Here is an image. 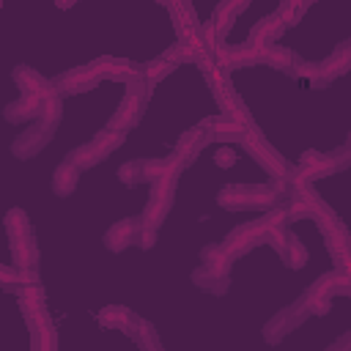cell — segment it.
<instances>
[{
  "label": "cell",
  "instance_id": "6da1fadb",
  "mask_svg": "<svg viewBox=\"0 0 351 351\" xmlns=\"http://www.w3.org/2000/svg\"><path fill=\"white\" fill-rule=\"evenodd\" d=\"M5 233H8V241H11V258H14V266L19 269H36L38 263V250L33 244V228H30V219L22 208H11L5 214Z\"/></svg>",
  "mask_w": 351,
  "mask_h": 351
},
{
  "label": "cell",
  "instance_id": "7a4b0ae2",
  "mask_svg": "<svg viewBox=\"0 0 351 351\" xmlns=\"http://www.w3.org/2000/svg\"><path fill=\"white\" fill-rule=\"evenodd\" d=\"M148 82L145 77L134 80V82H126V93L118 104V110L112 112V118L107 121V129H115V132H129L132 126L140 123L143 118V107H145V99H148Z\"/></svg>",
  "mask_w": 351,
  "mask_h": 351
},
{
  "label": "cell",
  "instance_id": "3957f363",
  "mask_svg": "<svg viewBox=\"0 0 351 351\" xmlns=\"http://www.w3.org/2000/svg\"><path fill=\"white\" fill-rule=\"evenodd\" d=\"M123 134L126 132H115V129H104V132H99L90 143H82V145H77L66 159H71L80 170H85V167H93V165H99L101 159H107L121 143H123Z\"/></svg>",
  "mask_w": 351,
  "mask_h": 351
},
{
  "label": "cell",
  "instance_id": "277c9868",
  "mask_svg": "<svg viewBox=\"0 0 351 351\" xmlns=\"http://www.w3.org/2000/svg\"><path fill=\"white\" fill-rule=\"evenodd\" d=\"M244 148L263 165V170L269 173V176H274V178H291V173H288V165H285V159L258 134V129L252 126L250 132H247V137H244Z\"/></svg>",
  "mask_w": 351,
  "mask_h": 351
},
{
  "label": "cell",
  "instance_id": "5b68a950",
  "mask_svg": "<svg viewBox=\"0 0 351 351\" xmlns=\"http://www.w3.org/2000/svg\"><path fill=\"white\" fill-rule=\"evenodd\" d=\"M52 134H55V123H49V121H44V118H36V123L27 126V129L14 140L11 151H14V156H19V159H30V156H36V154L52 140Z\"/></svg>",
  "mask_w": 351,
  "mask_h": 351
},
{
  "label": "cell",
  "instance_id": "8992f818",
  "mask_svg": "<svg viewBox=\"0 0 351 351\" xmlns=\"http://www.w3.org/2000/svg\"><path fill=\"white\" fill-rule=\"evenodd\" d=\"M310 315V310L304 307V302L299 299V302H293L291 307H285V310H280L266 326H263V337L269 340V343H280L288 332H293L304 318Z\"/></svg>",
  "mask_w": 351,
  "mask_h": 351
},
{
  "label": "cell",
  "instance_id": "52a82bcc",
  "mask_svg": "<svg viewBox=\"0 0 351 351\" xmlns=\"http://www.w3.org/2000/svg\"><path fill=\"white\" fill-rule=\"evenodd\" d=\"M140 236H143V217L121 219V222H115V225L104 233V244H107V250H112V252H123L126 247L140 244Z\"/></svg>",
  "mask_w": 351,
  "mask_h": 351
},
{
  "label": "cell",
  "instance_id": "ba28073f",
  "mask_svg": "<svg viewBox=\"0 0 351 351\" xmlns=\"http://www.w3.org/2000/svg\"><path fill=\"white\" fill-rule=\"evenodd\" d=\"M55 93V90H52ZM49 93H22L16 101H11L5 107V121L8 123H22V121H33V118H41L44 112V101H47Z\"/></svg>",
  "mask_w": 351,
  "mask_h": 351
},
{
  "label": "cell",
  "instance_id": "9c48e42d",
  "mask_svg": "<svg viewBox=\"0 0 351 351\" xmlns=\"http://www.w3.org/2000/svg\"><path fill=\"white\" fill-rule=\"evenodd\" d=\"M208 143H211V132H208L206 123H200V126H195V129H189V132L181 134L178 148H176V156H178L184 165H192L195 156H197Z\"/></svg>",
  "mask_w": 351,
  "mask_h": 351
},
{
  "label": "cell",
  "instance_id": "30bf717a",
  "mask_svg": "<svg viewBox=\"0 0 351 351\" xmlns=\"http://www.w3.org/2000/svg\"><path fill=\"white\" fill-rule=\"evenodd\" d=\"M247 5H250V0H219V5H217V11H214V19H211V30H214V36H217L219 41L225 38V33L230 30L233 19H236Z\"/></svg>",
  "mask_w": 351,
  "mask_h": 351
},
{
  "label": "cell",
  "instance_id": "8fae6325",
  "mask_svg": "<svg viewBox=\"0 0 351 351\" xmlns=\"http://www.w3.org/2000/svg\"><path fill=\"white\" fill-rule=\"evenodd\" d=\"M282 30H285V19L280 16V11H274L271 16L255 22V27H252V33H250V44L258 47V49L266 47V44H274Z\"/></svg>",
  "mask_w": 351,
  "mask_h": 351
},
{
  "label": "cell",
  "instance_id": "7c38bea8",
  "mask_svg": "<svg viewBox=\"0 0 351 351\" xmlns=\"http://www.w3.org/2000/svg\"><path fill=\"white\" fill-rule=\"evenodd\" d=\"M230 261H233V252L225 244H206L200 252V266H206L208 271H214L219 277H228Z\"/></svg>",
  "mask_w": 351,
  "mask_h": 351
},
{
  "label": "cell",
  "instance_id": "4fadbf2b",
  "mask_svg": "<svg viewBox=\"0 0 351 351\" xmlns=\"http://www.w3.org/2000/svg\"><path fill=\"white\" fill-rule=\"evenodd\" d=\"M335 173V165H332V156L329 154H318V151H310L302 156L299 162V178L304 181H313V178H321V176H329Z\"/></svg>",
  "mask_w": 351,
  "mask_h": 351
},
{
  "label": "cell",
  "instance_id": "5bb4252c",
  "mask_svg": "<svg viewBox=\"0 0 351 351\" xmlns=\"http://www.w3.org/2000/svg\"><path fill=\"white\" fill-rule=\"evenodd\" d=\"M77 181H80V167L71 159H63L52 173V192L58 197H69L77 189Z\"/></svg>",
  "mask_w": 351,
  "mask_h": 351
},
{
  "label": "cell",
  "instance_id": "9a60e30c",
  "mask_svg": "<svg viewBox=\"0 0 351 351\" xmlns=\"http://www.w3.org/2000/svg\"><path fill=\"white\" fill-rule=\"evenodd\" d=\"M318 66H321V74H324V80H326V82H332L335 77L346 74V71L351 69V41L337 44V47H335V52H332L324 63H318Z\"/></svg>",
  "mask_w": 351,
  "mask_h": 351
},
{
  "label": "cell",
  "instance_id": "2e32d148",
  "mask_svg": "<svg viewBox=\"0 0 351 351\" xmlns=\"http://www.w3.org/2000/svg\"><path fill=\"white\" fill-rule=\"evenodd\" d=\"M261 60H263L266 66L280 69V71H288V74H293V71H296V63H299V58H296L288 47H280V44H266V47H261Z\"/></svg>",
  "mask_w": 351,
  "mask_h": 351
},
{
  "label": "cell",
  "instance_id": "e0dca14e",
  "mask_svg": "<svg viewBox=\"0 0 351 351\" xmlns=\"http://www.w3.org/2000/svg\"><path fill=\"white\" fill-rule=\"evenodd\" d=\"M14 82L19 85L22 93H52L55 82L44 80L38 71H33L30 66H16L14 69Z\"/></svg>",
  "mask_w": 351,
  "mask_h": 351
},
{
  "label": "cell",
  "instance_id": "ac0fdd59",
  "mask_svg": "<svg viewBox=\"0 0 351 351\" xmlns=\"http://www.w3.org/2000/svg\"><path fill=\"white\" fill-rule=\"evenodd\" d=\"M123 332L132 335V337L137 340V346H143V348H162V343L156 340L154 326H151L148 321H143L140 315H132V321H129V326H126Z\"/></svg>",
  "mask_w": 351,
  "mask_h": 351
},
{
  "label": "cell",
  "instance_id": "d6986e66",
  "mask_svg": "<svg viewBox=\"0 0 351 351\" xmlns=\"http://www.w3.org/2000/svg\"><path fill=\"white\" fill-rule=\"evenodd\" d=\"M192 282L200 288V291H206V293H225L228 291V277H219V274H214V271H208L206 266H197L195 271H192Z\"/></svg>",
  "mask_w": 351,
  "mask_h": 351
},
{
  "label": "cell",
  "instance_id": "ffe728a7",
  "mask_svg": "<svg viewBox=\"0 0 351 351\" xmlns=\"http://www.w3.org/2000/svg\"><path fill=\"white\" fill-rule=\"evenodd\" d=\"M228 49V69L236 66H255L261 60V49L252 44H241V47H225Z\"/></svg>",
  "mask_w": 351,
  "mask_h": 351
},
{
  "label": "cell",
  "instance_id": "44dd1931",
  "mask_svg": "<svg viewBox=\"0 0 351 351\" xmlns=\"http://www.w3.org/2000/svg\"><path fill=\"white\" fill-rule=\"evenodd\" d=\"M132 310H126V307H121V304H115V307H104L101 313H99V321L104 324V326H118V329H126L129 326V321H132Z\"/></svg>",
  "mask_w": 351,
  "mask_h": 351
},
{
  "label": "cell",
  "instance_id": "7402d4cb",
  "mask_svg": "<svg viewBox=\"0 0 351 351\" xmlns=\"http://www.w3.org/2000/svg\"><path fill=\"white\" fill-rule=\"evenodd\" d=\"M280 255H282V261H285L288 266L299 269V266L307 261V247H304L299 239H293V236H291V239L285 241V247L280 250Z\"/></svg>",
  "mask_w": 351,
  "mask_h": 351
},
{
  "label": "cell",
  "instance_id": "603a6c76",
  "mask_svg": "<svg viewBox=\"0 0 351 351\" xmlns=\"http://www.w3.org/2000/svg\"><path fill=\"white\" fill-rule=\"evenodd\" d=\"M173 66H176V63H173V60H167V58L162 55L159 60H154V63H148V66L143 69V77H145V82H148V85H154V82L165 80V77L173 71Z\"/></svg>",
  "mask_w": 351,
  "mask_h": 351
},
{
  "label": "cell",
  "instance_id": "cb8c5ba5",
  "mask_svg": "<svg viewBox=\"0 0 351 351\" xmlns=\"http://www.w3.org/2000/svg\"><path fill=\"white\" fill-rule=\"evenodd\" d=\"M118 176H121V181L123 184H140V181H145V159H134V162H126L121 170H118Z\"/></svg>",
  "mask_w": 351,
  "mask_h": 351
},
{
  "label": "cell",
  "instance_id": "d4e9b609",
  "mask_svg": "<svg viewBox=\"0 0 351 351\" xmlns=\"http://www.w3.org/2000/svg\"><path fill=\"white\" fill-rule=\"evenodd\" d=\"M332 156V165H335V170H343V167H348L351 165V134H348V140L337 148V151H332L329 154Z\"/></svg>",
  "mask_w": 351,
  "mask_h": 351
},
{
  "label": "cell",
  "instance_id": "484cf974",
  "mask_svg": "<svg viewBox=\"0 0 351 351\" xmlns=\"http://www.w3.org/2000/svg\"><path fill=\"white\" fill-rule=\"evenodd\" d=\"M233 162H236V154H233L230 148H225V151L217 154V165H219V167H230Z\"/></svg>",
  "mask_w": 351,
  "mask_h": 351
},
{
  "label": "cell",
  "instance_id": "4316f807",
  "mask_svg": "<svg viewBox=\"0 0 351 351\" xmlns=\"http://www.w3.org/2000/svg\"><path fill=\"white\" fill-rule=\"evenodd\" d=\"M55 3H58V5H60V8H69V5H74V3H77V0H55Z\"/></svg>",
  "mask_w": 351,
  "mask_h": 351
}]
</instances>
